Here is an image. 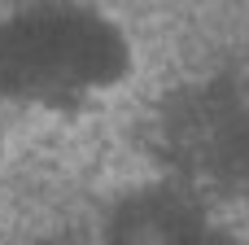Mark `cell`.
I'll return each mask as SVG.
<instances>
[{
    "mask_svg": "<svg viewBox=\"0 0 249 245\" xmlns=\"http://www.w3.org/2000/svg\"><path fill=\"white\" fill-rule=\"evenodd\" d=\"M241 202H245V219H249V180H245V193H241Z\"/></svg>",
    "mask_w": 249,
    "mask_h": 245,
    "instance_id": "2",
    "label": "cell"
},
{
    "mask_svg": "<svg viewBox=\"0 0 249 245\" xmlns=\"http://www.w3.org/2000/svg\"><path fill=\"white\" fill-rule=\"evenodd\" d=\"M144 48L109 0H9L0 9V110L83 127L140 83Z\"/></svg>",
    "mask_w": 249,
    "mask_h": 245,
    "instance_id": "1",
    "label": "cell"
}]
</instances>
